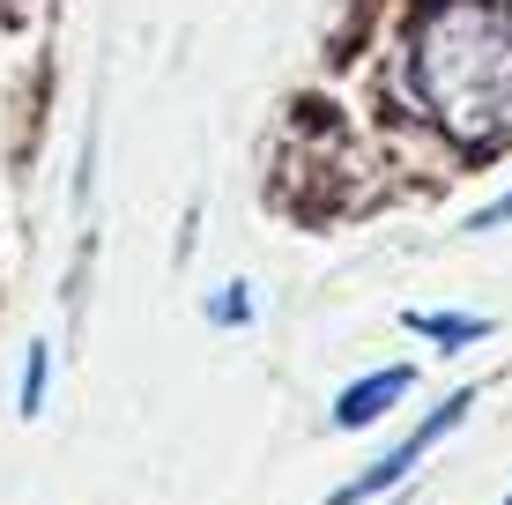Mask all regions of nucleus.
Wrapping results in <instances>:
<instances>
[{"mask_svg": "<svg viewBox=\"0 0 512 505\" xmlns=\"http://www.w3.org/2000/svg\"><path fill=\"white\" fill-rule=\"evenodd\" d=\"M409 97L461 149L512 142V8L423 0L409 23Z\"/></svg>", "mask_w": 512, "mask_h": 505, "instance_id": "nucleus-1", "label": "nucleus"}, {"mask_svg": "<svg viewBox=\"0 0 512 505\" xmlns=\"http://www.w3.org/2000/svg\"><path fill=\"white\" fill-rule=\"evenodd\" d=\"M409 335L438 342V350H468V342H490L483 312H409Z\"/></svg>", "mask_w": 512, "mask_h": 505, "instance_id": "nucleus-4", "label": "nucleus"}, {"mask_svg": "<svg viewBox=\"0 0 512 505\" xmlns=\"http://www.w3.org/2000/svg\"><path fill=\"white\" fill-rule=\"evenodd\" d=\"M45 387H52V350H45V342H30V357H23V416L45 409Z\"/></svg>", "mask_w": 512, "mask_h": 505, "instance_id": "nucleus-5", "label": "nucleus"}, {"mask_svg": "<svg viewBox=\"0 0 512 505\" xmlns=\"http://www.w3.org/2000/svg\"><path fill=\"white\" fill-rule=\"evenodd\" d=\"M409 387H416V364H379V372H364L357 387H342V402H334V424H342V431L379 424V416L394 409Z\"/></svg>", "mask_w": 512, "mask_h": 505, "instance_id": "nucleus-3", "label": "nucleus"}, {"mask_svg": "<svg viewBox=\"0 0 512 505\" xmlns=\"http://www.w3.org/2000/svg\"><path fill=\"white\" fill-rule=\"evenodd\" d=\"M468 409H475V387H461V394H446V409H431V416H423L416 431H401V439L386 446V454H379L372 468H364L357 483H342V491H334L327 505H372L379 491H394V483L409 476V468H416L423 454H431V446L446 439V431H461V424H468Z\"/></svg>", "mask_w": 512, "mask_h": 505, "instance_id": "nucleus-2", "label": "nucleus"}, {"mask_svg": "<svg viewBox=\"0 0 512 505\" xmlns=\"http://www.w3.org/2000/svg\"><path fill=\"white\" fill-rule=\"evenodd\" d=\"M216 327H245L253 320V298H245V283H223V298H216V312H208Z\"/></svg>", "mask_w": 512, "mask_h": 505, "instance_id": "nucleus-6", "label": "nucleus"}, {"mask_svg": "<svg viewBox=\"0 0 512 505\" xmlns=\"http://www.w3.org/2000/svg\"><path fill=\"white\" fill-rule=\"evenodd\" d=\"M498 223H512V194H505V201H490V208H483V216H475V223H468V231H498Z\"/></svg>", "mask_w": 512, "mask_h": 505, "instance_id": "nucleus-7", "label": "nucleus"}, {"mask_svg": "<svg viewBox=\"0 0 512 505\" xmlns=\"http://www.w3.org/2000/svg\"><path fill=\"white\" fill-rule=\"evenodd\" d=\"M505 505H512V498H505Z\"/></svg>", "mask_w": 512, "mask_h": 505, "instance_id": "nucleus-8", "label": "nucleus"}]
</instances>
